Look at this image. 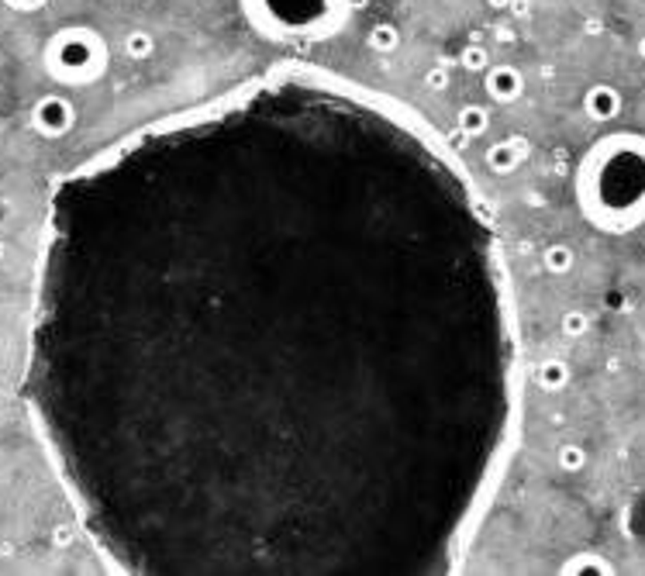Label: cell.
Wrapping results in <instances>:
<instances>
[{"instance_id":"cell-15","label":"cell","mask_w":645,"mask_h":576,"mask_svg":"<svg viewBox=\"0 0 645 576\" xmlns=\"http://www.w3.org/2000/svg\"><path fill=\"white\" fill-rule=\"evenodd\" d=\"M493 7H504V4H508V0H491Z\"/></svg>"},{"instance_id":"cell-13","label":"cell","mask_w":645,"mask_h":576,"mask_svg":"<svg viewBox=\"0 0 645 576\" xmlns=\"http://www.w3.org/2000/svg\"><path fill=\"white\" fill-rule=\"evenodd\" d=\"M549 266H552V269H566V266H569V252H563V249L549 252Z\"/></svg>"},{"instance_id":"cell-1","label":"cell","mask_w":645,"mask_h":576,"mask_svg":"<svg viewBox=\"0 0 645 576\" xmlns=\"http://www.w3.org/2000/svg\"><path fill=\"white\" fill-rule=\"evenodd\" d=\"M491 235L435 138L284 73L70 177L31 404L138 573H428L504 411Z\"/></svg>"},{"instance_id":"cell-16","label":"cell","mask_w":645,"mask_h":576,"mask_svg":"<svg viewBox=\"0 0 645 576\" xmlns=\"http://www.w3.org/2000/svg\"><path fill=\"white\" fill-rule=\"evenodd\" d=\"M639 53H642V55H645V38H642V45H639Z\"/></svg>"},{"instance_id":"cell-12","label":"cell","mask_w":645,"mask_h":576,"mask_svg":"<svg viewBox=\"0 0 645 576\" xmlns=\"http://www.w3.org/2000/svg\"><path fill=\"white\" fill-rule=\"evenodd\" d=\"M580 463H583V452H580V448H563V466L576 470Z\"/></svg>"},{"instance_id":"cell-10","label":"cell","mask_w":645,"mask_h":576,"mask_svg":"<svg viewBox=\"0 0 645 576\" xmlns=\"http://www.w3.org/2000/svg\"><path fill=\"white\" fill-rule=\"evenodd\" d=\"M463 62L469 66V70H480V66H487V55L480 53V49H466Z\"/></svg>"},{"instance_id":"cell-6","label":"cell","mask_w":645,"mask_h":576,"mask_svg":"<svg viewBox=\"0 0 645 576\" xmlns=\"http://www.w3.org/2000/svg\"><path fill=\"white\" fill-rule=\"evenodd\" d=\"M587 107L594 111L597 118H611V114L618 111V94H615L611 86H597V90H591V97H587Z\"/></svg>"},{"instance_id":"cell-9","label":"cell","mask_w":645,"mask_h":576,"mask_svg":"<svg viewBox=\"0 0 645 576\" xmlns=\"http://www.w3.org/2000/svg\"><path fill=\"white\" fill-rule=\"evenodd\" d=\"M463 125L466 131H480L487 125V118H484V111H476V107H466L463 111Z\"/></svg>"},{"instance_id":"cell-3","label":"cell","mask_w":645,"mask_h":576,"mask_svg":"<svg viewBox=\"0 0 645 576\" xmlns=\"http://www.w3.org/2000/svg\"><path fill=\"white\" fill-rule=\"evenodd\" d=\"M342 0H245V11L256 21H269L286 31H328L338 21Z\"/></svg>"},{"instance_id":"cell-5","label":"cell","mask_w":645,"mask_h":576,"mask_svg":"<svg viewBox=\"0 0 645 576\" xmlns=\"http://www.w3.org/2000/svg\"><path fill=\"white\" fill-rule=\"evenodd\" d=\"M487 90H491L497 101H511L517 90H521V77L511 66H497L487 73Z\"/></svg>"},{"instance_id":"cell-8","label":"cell","mask_w":645,"mask_h":576,"mask_svg":"<svg viewBox=\"0 0 645 576\" xmlns=\"http://www.w3.org/2000/svg\"><path fill=\"white\" fill-rule=\"evenodd\" d=\"M369 42H373V49H380V53L397 49V28H393V25H376L373 31H369Z\"/></svg>"},{"instance_id":"cell-17","label":"cell","mask_w":645,"mask_h":576,"mask_svg":"<svg viewBox=\"0 0 645 576\" xmlns=\"http://www.w3.org/2000/svg\"><path fill=\"white\" fill-rule=\"evenodd\" d=\"M0 256H4V245H0Z\"/></svg>"},{"instance_id":"cell-4","label":"cell","mask_w":645,"mask_h":576,"mask_svg":"<svg viewBox=\"0 0 645 576\" xmlns=\"http://www.w3.org/2000/svg\"><path fill=\"white\" fill-rule=\"evenodd\" d=\"M73 104L70 101H62V97H42L35 111H31V125L42 131V135H49V138H59V135H66V131L73 128Z\"/></svg>"},{"instance_id":"cell-14","label":"cell","mask_w":645,"mask_h":576,"mask_svg":"<svg viewBox=\"0 0 645 576\" xmlns=\"http://www.w3.org/2000/svg\"><path fill=\"white\" fill-rule=\"evenodd\" d=\"M545 376H549L545 383H563V369H559V366H549V369H545Z\"/></svg>"},{"instance_id":"cell-7","label":"cell","mask_w":645,"mask_h":576,"mask_svg":"<svg viewBox=\"0 0 645 576\" xmlns=\"http://www.w3.org/2000/svg\"><path fill=\"white\" fill-rule=\"evenodd\" d=\"M125 53H128L131 59H145V55L153 53V35H149V31H128Z\"/></svg>"},{"instance_id":"cell-11","label":"cell","mask_w":645,"mask_h":576,"mask_svg":"<svg viewBox=\"0 0 645 576\" xmlns=\"http://www.w3.org/2000/svg\"><path fill=\"white\" fill-rule=\"evenodd\" d=\"M49 0H7V7H14V11H38V7H45Z\"/></svg>"},{"instance_id":"cell-2","label":"cell","mask_w":645,"mask_h":576,"mask_svg":"<svg viewBox=\"0 0 645 576\" xmlns=\"http://www.w3.org/2000/svg\"><path fill=\"white\" fill-rule=\"evenodd\" d=\"M45 70L52 79L70 83V86L94 83L107 70V45L94 28H62L45 45Z\"/></svg>"}]
</instances>
